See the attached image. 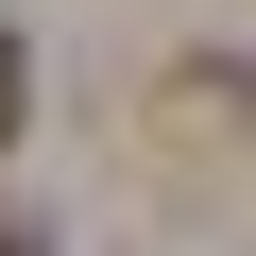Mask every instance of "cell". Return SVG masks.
<instances>
[{
  "label": "cell",
  "mask_w": 256,
  "mask_h": 256,
  "mask_svg": "<svg viewBox=\"0 0 256 256\" xmlns=\"http://www.w3.org/2000/svg\"><path fill=\"white\" fill-rule=\"evenodd\" d=\"M0 256H34V222H0Z\"/></svg>",
  "instance_id": "6da1fadb"
}]
</instances>
